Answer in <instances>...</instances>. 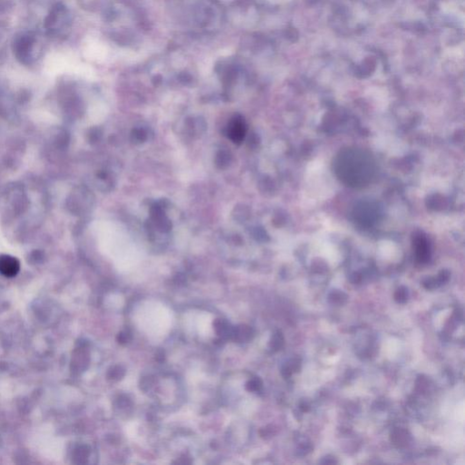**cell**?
<instances>
[{"mask_svg": "<svg viewBox=\"0 0 465 465\" xmlns=\"http://www.w3.org/2000/svg\"><path fill=\"white\" fill-rule=\"evenodd\" d=\"M337 178L352 188H364L372 184L377 165L372 154L359 147H346L338 152L333 161Z\"/></svg>", "mask_w": 465, "mask_h": 465, "instance_id": "1", "label": "cell"}, {"mask_svg": "<svg viewBox=\"0 0 465 465\" xmlns=\"http://www.w3.org/2000/svg\"><path fill=\"white\" fill-rule=\"evenodd\" d=\"M20 270V263L16 257L7 255L0 256V273L6 277H14Z\"/></svg>", "mask_w": 465, "mask_h": 465, "instance_id": "2", "label": "cell"}, {"mask_svg": "<svg viewBox=\"0 0 465 465\" xmlns=\"http://www.w3.org/2000/svg\"><path fill=\"white\" fill-rule=\"evenodd\" d=\"M414 243H415L416 259L418 260V262L421 264L427 263L431 257V249H430V244L427 239L424 236L420 235L415 237Z\"/></svg>", "mask_w": 465, "mask_h": 465, "instance_id": "3", "label": "cell"}, {"mask_svg": "<svg viewBox=\"0 0 465 465\" xmlns=\"http://www.w3.org/2000/svg\"><path fill=\"white\" fill-rule=\"evenodd\" d=\"M228 133L229 136L235 142H241L243 139V136L245 134V126L242 119H239L238 117H236L234 121L230 124L228 128Z\"/></svg>", "mask_w": 465, "mask_h": 465, "instance_id": "4", "label": "cell"}, {"mask_svg": "<svg viewBox=\"0 0 465 465\" xmlns=\"http://www.w3.org/2000/svg\"><path fill=\"white\" fill-rule=\"evenodd\" d=\"M254 337V330L248 325H239L234 327V333L232 340L236 341L238 343L248 342Z\"/></svg>", "mask_w": 465, "mask_h": 465, "instance_id": "5", "label": "cell"}, {"mask_svg": "<svg viewBox=\"0 0 465 465\" xmlns=\"http://www.w3.org/2000/svg\"><path fill=\"white\" fill-rule=\"evenodd\" d=\"M214 328L215 333L224 339H232L234 327L230 323L223 319H216L214 322Z\"/></svg>", "mask_w": 465, "mask_h": 465, "instance_id": "6", "label": "cell"}, {"mask_svg": "<svg viewBox=\"0 0 465 465\" xmlns=\"http://www.w3.org/2000/svg\"><path fill=\"white\" fill-rule=\"evenodd\" d=\"M409 435L406 431H403L401 429H397L394 431L392 433V441L394 442V444L398 446H403L406 445L408 443Z\"/></svg>", "mask_w": 465, "mask_h": 465, "instance_id": "7", "label": "cell"}, {"mask_svg": "<svg viewBox=\"0 0 465 465\" xmlns=\"http://www.w3.org/2000/svg\"><path fill=\"white\" fill-rule=\"evenodd\" d=\"M284 344H285V339H284V337H283V334L280 332V331H276L273 335L272 338H271V341L269 343V346L270 348L272 349L273 351H279L282 349V347L284 346Z\"/></svg>", "mask_w": 465, "mask_h": 465, "instance_id": "8", "label": "cell"}, {"mask_svg": "<svg viewBox=\"0 0 465 465\" xmlns=\"http://www.w3.org/2000/svg\"><path fill=\"white\" fill-rule=\"evenodd\" d=\"M125 376V370L120 365L113 366L108 372V378L114 381H119Z\"/></svg>", "mask_w": 465, "mask_h": 465, "instance_id": "9", "label": "cell"}, {"mask_svg": "<svg viewBox=\"0 0 465 465\" xmlns=\"http://www.w3.org/2000/svg\"><path fill=\"white\" fill-rule=\"evenodd\" d=\"M263 387V383L262 381L256 377V378H253V379L249 380L246 385H245V388L248 392H252V393H257V392H260L261 389Z\"/></svg>", "mask_w": 465, "mask_h": 465, "instance_id": "10", "label": "cell"}, {"mask_svg": "<svg viewBox=\"0 0 465 465\" xmlns=\"http://www.w3.org/2000/svg\"><path fill=\"white\" fill-rule=\"evenodd\" d=\"M346 299H347L346 294L341 292H333L329 295V301L333 305H344L346 302Z\"/></svg>", "mask_w": 465, "mask_h": 465, "instance_id": "11", "label": "cell"}, {"mask_svg": "<svg viewBox=\"0 0 465 465\" xmlns=\"http://www.w3.org/2000/svg\"><path fill=\"white\" fill-rule=\"evenodd\" d=\"M408 296H409L408 290L404 287L399 288L396 291V293H394V299L397 303H400V304L405 303L408 300Z\"/></svg>", "mask_w": 465, "mask_h": 465, "instance_id": "12", "label": "cell"}, {"mask_svg": "<svg viewBox=\"0 0 465 465\" xmlns=\"http://www.w3.org/2000/svg\"><path fill=\"white\" fill-rule=\"evenodd\" d=\"M131 335L130 333L128 332V331H125V332H121L118 334V336L116 337V340L119 344H128L129 341L131 340Z\"/></svg>", "mask_w": 465, "mask_h": 465, "instance_id": "13", "label": "cell"}, {"mask_svg": "<svg viewBox=\"0 0 465 465\" xmlns=\"http://www.w3.org/2000/svg\"><path fill=\"white\" fill-rule=\"evenodd\" d=\"M153 385V380L151 377H144L142 381H141V389L144 390V391H146L148 390L149 388H151Z\"/></svg>", "mask_w": 465, "mask_h": 465, "instance_id": "14", "label": "cell"}]
</instances>
